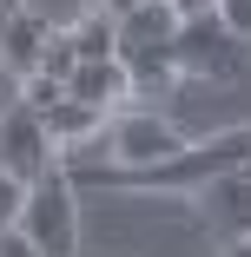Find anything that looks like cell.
Listing matches in <instances>:
<instances>
[{
	"mask_svg": "<svg viewBox=\"0 0 251 257\" xmlns=\"http://www.w3.org/2000/svg\"><path fill=\"white\" fill-rule=\"evenodd\" d=\"M172 7H179V0H172Z\"/></svg>",
	"mask_w": 251,
	"mask_h": 257,
	"instance_id": "cell-19",
	"label": "cell"
},
{
	"mask_svg": "<svg viewBox=\"0 0 251 257\" xmlns=\"http://www.w3.org/2000/svg\"><path fill=\"white\" fill-rule=\"evenodd\" d=\"M0 257H46V250H40L20 224H7V231H0Z\"/></svg>",
	"mask_w": 251,
	"mask_h": 257,
	"instance_id": "cell-12",
	"label": "cell"
},
{
	"mask_svg": "<svg viewBox=\"0 0 251 257\" xmlns=\"http://www.w3.org/2000/svg\"><path fill=\"white\" fill-rule=\"evenodd\" d=\"M218 257H251V237H225V250Z\"/></svg>",
	"mask_w": 251,
	"mask_h": 257,
	"instance_id": "cell-16",
	"label": "cell"
},
{
	"mask_svg": "<svg viewBox=\"0 0 251 257\" xmlns=\"http://www.w3.org/2000/svg\"><path fill=\"white\" fill-rule=\"evenodd\" d=\"M20 7H27V0H0V20H7V14H20Z\"/></svg>",
	"mask_w": 251,
	"mask_h": 257,
	"instance_id": "cell-18",
	"label": "cell"
},
{
	"mask_svg": "<svg viewBox=\"0 0 251 257\" xmlns=\"http://www.w3.org/2000/svg\"><path fill=\"white\" fill-rule=\"evenodd\" d=\"M66 92L86 99V106H99V112H126L132 106V73H126V60H79Z\"/></svg>",
	"mask_w": 251,
	"mask_h": 257,
	"instance_id": "cell-7",
	"label": "cell"
},
{
	"mask_svg": "<svg viewBox=\"0 0 251 257\" xmlns=\"http://www.w3.org/2000/svg\"><path fill=\"white\" fill-rule=\"evenodd\" d=\"M179 66H185V79H238L244 73V33H231V20L225 14H185L179 20Z\"/></svg>",
	"mask_w": 251,
	"mask_h": 257,
	"instance_id": "cell-4",
	"label": "cell"
},
{
	"mask_svg": "<svg viewBox=\"0 0 251 257\" xmlns=\"http://www.w3.org/2000/svg\"><path fill=\"white\" fill-rule=\"evenodd\" d=\"M179 7L172 0H139V7L119 14V53H139V46H172L179 40Z\"/></svg>",
	"mask_w": 251,
	"mask_h": 257,
	"instance_id": "cell-9",
	"label": "cell"
},
{
	"mask_svg": "<svg viewBox=\"0 0 251 257\" xmlns=\"http://www.w3.org/2000/svg\"><path fill=\"white\" fill-rule=\"evenodd\" d=\"M20 211H27V185H20L14 172H0V231L20 224Z\"/></svg>",
	"mask_w": 251,
	"mask_h": 257,
	"instance_id": "cell-11",
	"label": "cell"
},
{
	"mask_svg": "<svg viewBox=\"0 0 251 257\" xmlns=\"http://www.w3.org/2000/svg\"><path fill=\"white\" fill-rule=\"evenodd\" d=\"M225 0H179V14H218Z\"/></svg>",
	"mask_w": 251,
	"mask_h": 257,
	"instance_id": "cell-15",
	"label": "cell"
},
{
	"mask_svg": "<svg viewBox=\"0 0 251 257\" xmlns=\"http://www.w3.org/2000/svg\"><path fill=\"white\" fill-rule=\"evenodd\" d=\"M218 14L231 20V33H244V40H251V0H225Z\"/></svg>",
	"mask_w": 251,
	"mask_h": 257,
	"instance_id": "cell-14",
	"label": "cell"
},
{
	"mask_svg": "<svg viewBox=\"0 0 251 257\" xmlns=\"http://www.w3.org/2000/svg\"><path fill=\"white\" fill-rule=\"evenodd\" d=\"M0 172H14L20 185H40L46 172H60V139L46 112H33L27 99L0 112Z\"/></svg>",
	"mask_w": 251,
	"mask_h": 257,
	"instance_id": "cell-5",
	"label": "cell"
},
{
	"mask_svg": "<svg viewBox=\"0 0 251 257\" xmlns=\"http://www.w3.org/2000/svg\"><path fill=\"white\" fill-rule=\"evenodd\" d=\"M20 231L46 250V257H79V191H73V172H46L40 185H27V211H20Z\"/></svg>",
	"mask_w": 251,
	"mask_h": 257,
	"instance_id": "cell-3",
	"label": "cell"
},
{
	"mask_svg": "<svg viewBox=\"0 0 251 257\" xmlns=\"http://www.w3.org/2000/svg\"><path fill=\"white\" fill-rule=\"evenodd\" d=\"M53 33H60V20H46L40 7H20V14L0 20V53H7V66H14L20 79H33V73L46 66V46H53Z\"/></svg>",
	"mask_w": 251,
	"mask_h": 257,
	"instance_id": "cell-6",
	"label": "cell"
},
{
	"mask_svg": "<svg viewBox=\"0 0 251 257\" xmlns=\"http://www.w3.org/2000/svg\"><path fill=\"white\" fill-rule=\"evenodd\" d=\"M93 7H106V14H113V20H119V14H126V7H139V0H93Z\"/></svg>",
	"mask_w": 251,
	"mask_h": 257,
	"instance_id": "cell-17",
	"label": "cell"
},
{
	"mask_svg": "<svg viewBox=\"0 0 251 257\" xmlns=\"http://www.w3.org/2000/svg\"><path fill=\"white\" fill-rule=\"evenodd\" d=\"M20 86H27V79L7 66V53H0V112H7V106H20Z\"/></svg>",
	"mask_w": 251,
	"mask_h": 257,
	"instance_id": "cell-13",
	"label": "cell"
},
{
	"mask_svg": "<svg viewBox=\"0 0 251 257\" xmlns=\"http://www.w3.org/2000/svg\"><path fill=\"white\" fill-rule=\"evenodd\" d=\"M66 33H73V53L79 60H119V20L106 7H86Z\"/></svg>",
	"mask_w": 251,
	"mask_h": 257,
	"instance_id": "cell-10",
	"label": "cell"
},
{
	"mask_svg": "<svg viewBox=\"0 0 251 257\" xmlns=\"http://www.w3.org/2000/svg\"><path fill=\"white\" fill-rule=\"evenodd\" d=\"M192 139H198V132H185L179 119H165V112H152V106H126V112H113L106 125H99L93 145H79V159L106 165V172H126V178H145V172L172 165Z\"/></svg>",
	"mask_w": 251,
	"mask_h": 257,
	"instance_id": "cell-1",
	"label": "cell"
},
{
	"mask_svg": "<svg viewBox=\"0 0 251 257\" xmlns=\"http://www.w3.org/2000/svg\"><path fill=\"white\" fill-rule=\"evenodd\" d=\"M238 165H251V125H238V132H198L172 165H159V172H145L139 185L145 191H205L212 178H225V172H238Z\"/></svg>",
	"mask_w": 251,
	"mask_h": 257,
	"instance_id": "cell-2",
	"label": "cell"
},
{
	"mask_svg": "<svg viewBox=\"0 0 251 257\" xmlns=\"http://www.w3.org/2000/svg\"><path fill=\"white\" fill-rule=\"evenodd\" d=\"M198 204H205V218H212L225 237H251V165L212 178L205 191H198Z\"/></svg>",
	"mask_w": 251,
	"mask_h": 257,
	"instance_id": "cell-8",
	"label": "cell"
}]
</instances>
